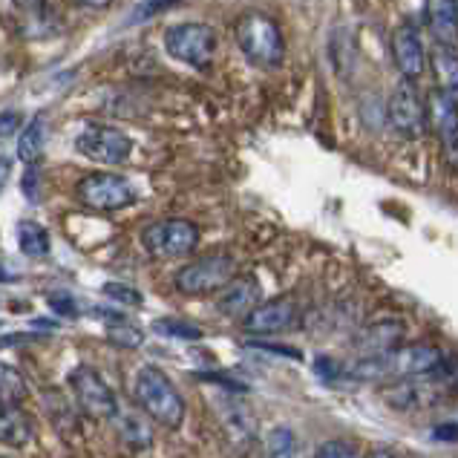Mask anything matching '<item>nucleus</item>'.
Listing matches in <instances>:
<instances>
[{
	"label": "nucleus",
	"instance_id": "f257e3e1",
	"mask_svg": "<svg viewBox=\"0 0 458 458\" xmlns=\"http://www.w3.org/2000/svg\"><path fill=\"white\" fill-rule=\"evenodd\" d=\"M444 369V352L433 344L398 346L377 358H360L352 375L363 381H412Z\"/></svg>",
	"mask_w": 458,
	"mask_h": 458
},
{
	"label": "nucleus",
	"instance_id": "f03ea898",
	"mask_svg": "<svg viewBox=\"0 0 458 458\" xmlns=\"http://www.w3.org/2000/svg\"><path fill=\"white\" fill-rule=\"evenodd\" d=\"M133 392H136L139 407L145 410L156 424L176 429L185 421V401H182L174 381H170L162 369H156V366H141L136 375Z\"/></svg>",
	"mask_w": 458,
	"mask_h": 458
},
{
	"label": "nucleus",
	"instance_id": "7ed1b4c3",
	"mask_svg": "<svg viewBox=\"0 0 458 458\" xmlns=\"http://www.w3.org/2000/svg\"><path fill=\"white\" fill-rule=\"evenodd\" d=\"M237 47L254 67L263 70H277L285 55L280 26L268 15H259V12H251V15H242L237 21Z\"/></svg>",
	"mask_w": 458,
	"mask_h": 458
},
{
	"label": "nucleus",
	"instance_id": "20e7f679",
	"mask_svg": "<svg viewBox=\"0 0 458 458\" xmlns=\"http://www.w3.org/2000/svg\"><path fill=\"white\" fill-rule=\"evenodd\" d=\"M237 274V263L228 254H205L176 271V289L188 297H205L228 289Z\"/></svg>",
	"mask_w": 458,
	"mask_h": 458
},
{
	"label": "nucleus",
	"instance_id": "39448f33",
	"mask_svg": "<svg viewBox=\"0 0 458 458\" xmlns=\"http://www.w3.org/2000/svg\"><path fill=\"white\" fill-rule=\"evenodd\" d=\"M141 245L156 259L188 257L199 245V228L188 219H159L141 231Z\"/></svg>",
	"mask_w": 458,
	"mask_h": 458
},
{
	"label": "nucleus",
	"instance_id": "423d86ee",
	"mask_svg": "<svg viewBox=\"0 0 458 458\" xmlns=\"http://www.w3.org/2000/svg\"><path fill=\"white\" fill-rule=\"evenodd\" d=\"M165 49L188 67L208 70L216 49V32L208 23H176L165 32Z\"/></svg>",
	"mask_w": 458,
	"mask_h": 458
},
{
	"label": "nucleus",
	"instance_id": "0eeeda50",
	"mask_svg": "<svg viewBox=\"0 0 458 458\" xmlns=\"http://www.w3.org/2000/svg\"><path fill=\"white\" fill-rule=\"evenodd\" d=\"M78 199L81 205H87L89 211H122V208L133 205L139 199L136 188L130 185V179L119 176V174H110V170H98V174H89L78 182Z\"/></svg>",
	"mask_w": 458,
	"mask_h": 458
},
{
	"label": "nucleus",
	"instance_id": "6e6552de",
	"mask_svg": "<svg viewBox=\"0 0 458 458\" xmlns=\"http://www.w3.org/2000/svg\"><path fill=\"white\" fill-rule=\"evenodd\" d=\"M75 150L89 162L98 165H122L133 153V141L119 127L110 124H87L75 136Z\"/></svg>",
	"mask_w": 458,
	"mask_h": 458
},
{
	"label": "nucleus",
	"instance_id": "1a4fd4ad",
	"mask_svg": "<svg viewBox=\"0 0 458 458\" xmlns=\"http://www.w3.org/2000/svg\"><path fill=\"white\" fill-rule=\"evenodd\" d=\"M70 389L84 415L98 418V421L119 415V398H115V392L107 386V381H104L96 369H89V366H75L70 372Z\"/></svg>",
	"mask_w": 458,
	"mask_h": 458
},
{
	"label": "nucleus",
	"instance_id": "9d476101",
	"mask_svg": "<svg viewBox=\"0 0 458 458\" xmlns=\"http://www.w3.org/2000/svg\"><path fill=\"white\" fill-rule=\"evenodd\" d=\"M386 119L389 124L398 130L401 136H407V139H418V136H424V130H427V107H424V101L418 98V89L412 87V81H403L392 89V96H389V107H386Z\"/></svg>",
	"mask_w": 458,
	"mask_h": 458
},
{
	"label": "nucleus",
	"instance_id": "9b49d317",
	"mask_svg": "<svg viewBox=\"0 0 458 458\" xmlns=\"http://www.w3.org/2000/svg\"><path fill=\"white\" fill-rule=\"evenodd\" d=\"M392 58H395V67L407 81L421 78L427 67V49H424L421 30L415 23L407 21L392 32Z\"/></svg>",
	"mask_w": 458,
	"mask_h": 458
},
{
	"label": "nucleus",
	"instance_id": "f8f14e48",
	"mask_svg": "<svg viewBox=\"0 0 458 458\" xmlns=\"http://www.w3.org/2000/svg\"><path fill=\"white\" fill-rule=\"evenodd\" d=\"M300 320V309L297 303H292L289 297L283 300H271V303H259L248 318L242 320L245 332L251 335H280V332H292Z\"/></svg>",
	"mask_w": 458,
	"mask_h": 458
},
{
	"label": "nucleus",
	"instance_id": "ddd939ff",
	"mask_svg": "<svg viewBox=\"0 0 458 458\" xmlns=\"http://www.w3.org/2000/svg\"><path fill=\"white\" fill-rule=\"evenodd\" d=\"M427 115H429V122H433V127H436L441 145L447 148L450 153H455L458 150V101L438 87V89L429 93Z\"/></svg>",
	"mask_w": 458,
	"mask_h": 458
},
{
	"label": "nucleus",
	"instance_id": "4468645a",
	"mask_svg": "<svg viewBox=\"0 0 458 458\" xmlns=\"http://www.w3.org/2000/svg\"><path fill=\"white\" fill-rule=\"evenodd\" d=\"M424 18L438 47L458 49V4L455 0H424Z\"/></svg>",
	"mask_w": 458,
	"mask_h": 458
},
{
	"label": "nucleus",
	"instance_id": "2eb2a0df",
	"mask_svg": "<svg viewBox=\"0 0 458 458\" xmlns=\"http://www.w3.org/2000/svg\"><path fill=\"white\" fill-rule=\"evenodd\" d=\"M257 306H259V283L254 277L233 280L228 289H222V294L216 300L219 314H225V318H242V320Z\"/></svg>",
	"mask_w": 458,
	"mask_h": 458
},
{
	"label": "nucleus",
	"instance_id": "dca6fc26",
	"mask_svg": "<svg viewBox=\"0 0 458 458\" xmlns=\"http://www.w3.org/2000/svg\"><path fill=\"white\" fill-rule=\"evenodd\" d=\"M403 340V326L398 320H381V323H372L366 326L358 337V349L363 358H377V355H386V352L398 349Z\"/></svg>",
	"mask_w": 458,
	"mask_h": 458
},
{
	"label": "nucleus",
	"instance_id": "f3484780",
	"mask_svg": "<svg viewBox=\"0 0 458 458\" xmlns=\"http://www.w3.org/2000/svg\"><path fill=\"white\" fill-rule=\"evenodd\" d=\"M32 438H35L32 418L21 412V407H6V403H0V444L26 447Z\"/></svg>",
	"mask_w": 458,
	"mask_h": 458
},
{
	"label": "nucleus",
	"instance_id": "a211bd4d",
	"mask_svg": "<svg viewBox=\"0 0 458 458\" xmlns=\"http://www.w3.org/2000/svg\"><path fill=\"white\" fill-rule=\"evenodd\" d=\"M44 145H47V119L44 115H35L18 136V159L26 167L38 165V159H41V153H44Z\"/></svg>",
	"mask_w": 458,
	"mask_h": 458
},
{
	"label": "nucleus",
	"instance_id": "6ab92c4d",
	"mask_svg": "<svg viewBox=\"0 0 458 458\" xmlns=\"http://www.w3.org/2000/svg\"><path fill=\"white\" fill-rule=\"evenodd\" d=\"M15 237H18V248L23 257H32V259H41L49 254V231L35 219H21L18 228H15Z\"/></svg>",
	"mask_w": 458,
	"mask_h": 458
},
{
	"label": "nucleus",
	"instance_id": "aec40b11",
	"mask_svg": "<svg viewBox=\"0 0 458 458\" xmlns=\"http://www.w3.org/2000/svg\"><path fill=\"white\" fill-rule=\"evenodd\" d=\"M433 67H436L438 87L444 89V93H450L458 101V49L436 47V52H433Z\"/></svg>",
	"mask_w": 458,
	"mask_h": 458
},
{
	"label": "nucleus",
	"instance_id": "412c9836",
	"mask_svg": "<svg viewBox=\"0 0 458 458\" xmlns=\"http://www.w3.org/2000/svg\"><path fill=\"white\" fill-rule=\"evenodd\" d=\"M30 395V386H26L23 375L9 363H0V403L6 407H21Z\"/></svg>",
	"mask_w": 458,
	"mask_h": 458
},
{
	"label": "nucleus",
	"instance_id": "4be33fe9",
	"mask_svg": "<svg viewBox=\"0 0 458 458\" xmlns=\"http://www.w3.org/2000/svg\"><path fill=\"white\" fill-rule=\"evenodd\" d=\"M266 458H300L297 438L289 427H274L266 436Z\"/></svg>",
	"mask_w": 458,
	"mask_h": 458
},
{
	"label": "nucleus",
	"instance_id": "5701e85b",
	"mask_svg": "<svg viewBox=\"0 0 458 458\" xmlns=\"http://www.w3.org/2000/svg\"><path fill=\"white\" fill-rule=\"evenodd\" d=\"M107 340L119 346V349H136V346H141V340H145V332H141L139 326L122 320V323H110L107 326Z\"/></svg>",
	"mask_w": 458,
	"mask_h": 458
},
{
	"label": "nucleus",
	"instance_id": "b1692460",
	"mask_svg": "<svg viewBox=\"0 0 458 458\" xmlns=\"http://www.w3.org/2000/svg\"><path fill=\"white\" fill-rule=\"evenodd\" d=\"M122 436H124V441L130 444V447H136V450H148L150 441H153L150 429L141 424V418H136V415H124L122 418Z\"/></svg>",
	"mask_w": 458,
	"mask_h": 458
},
{
	"label": "nucleus",
	"instance_id": "393cba45",
	"mask_svg": "<svg viewBox=\"0 0 458 458\" xmlns=\"http://www.w3.org/2000/svg\"><path fill=\"white\" fill-rule=\"evenodd\" d=\"M153 329L165 335V337H176V340H199L202 332L196 329L193 323H185V320H174V318H165V320H156Z\"/></svg>",
	"mask_w": 458,
	"mask_h": 458
},
{
	"label": "nucleus",
	"instance_id": "a878e982",
	"mask_svg": "<svg viewBox=\"0 0 458 458\" xmlns=\"http://www.w3.org/2000/svg\"><path fill=\"white\" fill-rule=\"evenodd\" d=\"M101 294L110 297L113 303H122V306H130V309H139L141 303H145L141 292H136L133 285H124V283H104Z\"/></svg>",
	"mask_w": 458,
	"mask_h": 458
},
{
	"label": "nucleus",
	"instance_id": "bb28decb",
	"mask_svg": "<svg viewBox=\"0 0 458 458\" xmlns=\"http://www.w3.org/2000/svg\"><path fill=\"white\" fill-rule=\"evenodd\" d=\"M176 4H182V0H141V4L133 9V15H130V23H141V21L159 15V12L176 6Z\"/></svg>",
	"mask_w": 458,
	"mask_h": 458
},
{
	"label": "nucleus",
	"instance_id": "cd10ccee",
	"mask_svg": "<svg viewBox=\"0 0 458 458\" xmlns=\"http://www.w3.org/2000/svg\"><path fill=\"white\" fill-rule=\"evenodd\" d=\"M49 306H52V311L64 314V318H78V311H81L75 306V297H70L67 292H52L49 294Z\"/></svg>",
	"mask_w": 458,
	"mask_h": 458
},
{
	"label": "nucleus",
	"instance_id": "c85d7f7f",
	"mask_svg": "<svg viewBox=\"0 0 458 458\" xmlns=\"http://www.w3.org/2000/svg\"><path fill=\"white\" fill-rule=\"evenodd\" d=\"M314 458H360V455L355 453V447H349L344 441H329V444H323Z\"/></svg>",
	"mask_w": 458,
	"mask_h": 458
},
{
	"label": "nucleus",
	"instance_id": "c756f323",
	"mask_svg": "<svg viewBox=\"0 0 458 458\" xmlns=\"http://www.w3.org/2000/svg\"><path fill=\"white\" fill-rule=\"evenodd\" d=\"M18 130H23V127H21V113H15V110L0 113V145H4L6 139L15 136Z\"/></svg>",
	"mask_w": 458,
	"mask_h": 458
},
{
	"label": "nucleus",
	"instance_id": "7c9ffc66",
	"mask_svg": "<svg viewBox=\"0 0 458 458\" xmlns=\"http://www.w3.org/2000/svg\"><path fill=\"white\" fill-rule=\"evenodd\" d=\"M38 179H41V174H38V165H32L30 170H26V176H23V182H21V191H23V196L30 202H38Z\"/></svg>",
	"mask_w": 458,
	"mask_h": 458
},
{
	"label": "nucleus",
	"instance_id": "2f4dec72",
	"mask_svg": "<svg viewBox=\"0 0 458 458\" xmlns=\"http://www.w3.org/2000/svg\"><path fill=\"white\" fill-rule=\"evenodd\" d=\"M9 176H12V159H9V156H4V153H0V191L6 188Z\"/></svg>",
	"mask_w": 458,
	"mask_h": 458
},
{
	"label": "nucleus",
	"instance_id": "473e14b6",
	"mask_svg": "<svg viewBox=\"0 0 458 458\" xmlns=\"http://www.w3.org/2000/svg\"><path fill=\"white\" fill-rule=\"evenodd\" d=\"M12 4H15L18 9H23V12H41L47 0H12Z\"/></svg>",
	"mask_w": 458,
	"mask_h": 458
},
{
	"label": "nucleus",
	"instance_id": "72a5a7b5",
	"mask_svg": "<svg viewBox=\"0 0 458 458\" xmlns=\"http://www.w3.org/2000/svg\"><path fill=\"white\" fill-rule=\"evenodd\" d=\"M72 4L84 6V9H104V6H110L113 0H72Z\"/></svg>",
	"mask_w": 458,
	"mask_h": 458
},
{
	"label": "nucleus",
	"instance_id": "f704fd0d",
	"mask_svg": "<svg viewBox=\"0 0 458 458\" xmlns=\"http://www.w3.org/2000/svg\"><path fill=\"white\" fill-rule=\"evenodd\" d=\"M366 458H398V455L392 453V450H386V447H377V450H372Z\"/></svg>",
	"mask_w": 458,
	"mask_h": 458
},
{
	"label": "nucleus",
	"instance_id": "c9c22d12",
	"mask_svg": "<svg viewBox=\"0 0 458 458\" xmlns=\"http://www.w3.org/2000/svg\"><path fill=\"white\" fill-rule=\"evenodd\" d=\"M18 277L12 271H6V268H0V283H15Z\"/></svg>",
	"mask_w": 458,
	"mask_h": 458
},
{
	"label": "nucleus",
	"instance_id": "e433bc0d",
	"mask_svg": "<svg viewBox=\"0 0 458 458\" xmlns=\"http://www.w3.org/2000/svg\"><path fill=\"white\" fill-rule=\"evenodd\" d=\"M32 326H35V329H55V323H52V320H35Z\"/></svg>",
	"mask_w": 458,
	"mask_h": 458
}]
</instances>
